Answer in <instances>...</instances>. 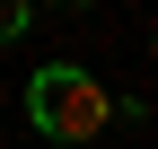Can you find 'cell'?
Wrapping results in <instances>:
<instances>
[{
    "instance_id": "obj_3",
    "label": "cell",
    "mask_w": 158,
    "mask_h": 149,
    "mask_svg": "<svg viewBox=\"0 0 158 149\" xmlns=\"http://www.w3.org/2000/svg\"><path fill=\"white\" fill-rule=\"evenodd\" d=\"M70 9H88V0H70Z\"/></svg>"
},
{
    "instance_id": "obj_1",
    "label": "cell",
    "mask_w": 158,
    "mask_h": 149,
    "mask_svg": "<svg viewBox=\"0 0 158 149\" xmlns=\"http://www.w3.org/2000/svg\"><path fill=\"white\" fill-rule=\"evenodd\" d=\"M27 123L44 140H97L114 123V97H106V79L97 70H79V62H44L27 79Z\"/></svg>"
},
{
    "instance_id": "obj_2",
    "label": "cell",
    "mask_w": 158,
    "mask_h": 149,
    "mask_svg": "<svg viewBox=\"0 0 158 149\" xmlns=\"http://www.w3.org/2000/svg\"><path fill=\"white\" fill-rule=\"evenodd\" d=\"M27 35V0H0V44H18Z\"/></svg>"
}]
</instances>
